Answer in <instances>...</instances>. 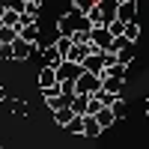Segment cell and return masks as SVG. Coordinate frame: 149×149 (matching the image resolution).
I'll list each match as a JSON object with an SVG mask.
<instances>
[{
    "label": "cell",
    "mask_w": 149,
    "mask_h": 149,
    "mask_svg": "<svg viewBox=\"0 0 149 149\" xmlns=\"http://www.w3.org/2000/svg\"><path fill=\"white\" fill-rule=\"evenodd\" d=\"M74 90H78V95H98L104 90V78L102 74H93V72H84L74 81Z\"/></svg>",
    "instance_id": "obj_1"
},
{
    "label": "cell",
    "mask_w": 149,
    "mask_h": 149,
    "mask_svg": "<svg viewBox=\"0 0 149 149\" xmlns=\"http://www.w3.org/2000/svg\"><path fill=\"white\" fill-rule=\"evenodd\" d=\"M113 39H116V36L110 33V27H93V33H90V42H93L102 54H104V51H110Z\"/></svg>",
    "instance_id": "obj_2"
},
{
    "label": "cell",
    "mask_w": 149,
    "mask_h": 149,
    "mask_svg": "<svg viewBox=\"0 0 149 149\" xmlns=\"http://www.w3.org/2000/svg\"><path fill=\"white\" fill-rule=\"evenodd\" d=\"M39 90L42 93H48V90H57L60 86V74H57V69L54 66H45V69H39Z\"/></svg>",
    "instance_id": "obj_3"
},
{
    "label": "cell",
    "mask_w": 149,
    "mask_h": 149,
    "mask_svg": "<svg viewBox=\"0 0 149 149\" xmlns=\"http://www.w3.org/2000/svg\"><path fill=\"white\" fill-rule=\"evenodd\" d=\"M42 60H45V66H54V69H60V66L66 63V57H63V51L57 48V42H51V45L42 48Z\"/></svg>",
    "instance_id": "obj_4"
},
{
    "label": "cell",
    "mask_w": 149,
    "mask_h": 149,
    "mask_svg": "<svg viewBox=\"0 0 149 149\" xmlns=\"http://www.w3.org/2000/svg\"><path fill=\"white\" fill-rule=\"evenodd\" d=\"M84 72H86V69H84L81 63H69V60H66V63H63V66L57 69V74H60V81H78L81 74H84Z\"/></svg>",
    "instance_id": "obj_5"
},
{
    "label": "cell",
    "mask_w": 149,
    "mask_h": 149,
    "mask_svg": "<svg viewBox=\"0 0 149 149\" xmlns=\"http://www.w3.org/2000/svg\"><path fill=\"white\" fill-rule=\"evenodd\" d=\"M12 51H15V63H24V60H30V57L36 54V45H30V42L18 39L15 45H12Z\"/></svg>",
    "instance_id": "obj_6"
},
{
    "label": "cell",
    "mask_w": 149,
    "mask_h": 149,
    "mask_svg": "<svg viewBox=\"0 0 149 149\" xmlns=\"http://www.w3.org/2000/svg\"><path fill=\"white\" fill-rule=\"evenodd\" d=\"M84 69L93 72V74H104V69H107L104 54H93V57H86V60H84Z\"/></svg>",
    "instance_id": "obj_7"
},
{
    "label": "cell",
    "mask_w": 149,
    "mask_h": 149,
    "mask_svg": "<svg viewBox=\"0 0 149 149\" xmlns=\"http://www.w3.org/2000/svg\"><path fill=\"white\" fill-rule=\"evenodd\" d=\"M98 9L104 12V18L110 24V21H116V15H119V0H98Z\"/></svg>",
    "instance_id": "obj_8"
},
{
    "label": "cell",
    "mask_w": 149,
    "mask_h": 149,
    "mask_svg": "<svg viewBox=\"0 0 149 149\" xmlns=\"http://www.w3.org/2000/svg\"><path fill=\"white\" fill-rule=\"evenodd\" d=\"M134 15H137V0H131V3H119V21H125V24H131L134 21Z\"/></svg>",
    "instance_id": "obj_9"
},
{
    "label": "cell",
    "mask_w": 149,
    "mask_h": 149,
    "mask_svg": "<svg viewBox=\"0 0 149 149\" xmlns=\"http://www.w3.org/2000/svg\"><path fill=\"white\" fill-rule=\"evenodd\" d=\"M74 116H78V113H74V110H72V107H60V110H57V113H54V122H57V125H60V128H69Z\"/></svg>",
    "instance_id": "obj_10"
},
{
    "label": "cell",
    "mask_w": 149,
    "mask_h": 149,
    "mask_svg": "<svg viewBox=\"0 0 149 149\" xmlns=\"http://www.w3.org/2000/svg\"><path fill=\"white\" fill-rule=\"evenodd\" d=\"M90 98H93V95H74L69 107H72L74 113H78V116H86V107H90Z\"/></svg>",
    "instance_id": "obj_11"
},
{
    "label": "cell",
    "mask_w": 149,
    "mask_h": 149,
    "mask_svg": "<svg viewBox=\"0 0 149 149\" xmlns=\"http://www.w3.org/2000/svg\"><path fill=\"white\" fill-rule=\"evenodd\" d=\"M21 39L30 42V45H39V24H27V27H21Z\"/></svg>",
    "instance_id": "obj_12"
},
{
    "label": "cell",
    "mask_w": 149,
    "mask_h": 149,
    "mask_svg": "<svg viewBox=\"0 0 149 149\" xmlns=\"http://www.w3.org/2000/svg\"><path fill=\"white\" fill-rule=\"evenodd\" d=\"M95 119H98V125H102V128H110V125L116 122V113H113L110 107H104V110H98V113H95Z\"/></svg>",
    "instance_id": "obj_13"
},
{
    "label": "cell",
    "mask_w": 149,
    "mask_h": 149,
    "mask_svg": "<svg viewBox=\"0 0 149 149\" xmlns=\"http://www.w3.org/2000/svg\"><path fill=\"white\" fill-rule=\"evenodd\" d=\"M102 131H104V128L98 125V119H95V116H86V128H84V137H98Z\"/></svg>",
    "instance_id": "obj_14"
},
{
    "label": "cell",
    "mask_w": 149,
    "mask_h": 149,
    "mask_svg": "<svg viewBox=\"0 0 149 149\" xmlns=\"http://www.w3.org/2000/svg\"><path fill=\"white\" fill-rule=\"evenodd\" d=\"M125 72H128V66L113 63V66H107V69H104V74H102V78H125Z\"/></svg>",
    "instance_id": "obj_15"
},
{
    "label": "cell",
    "mask_w": 149,
    "mask_h": 149,
    "mask_svg": "<svg viewBox=\"0 0 149 149\" xmlns=\"http://www.w3.org/2000/svg\"><path fill=\"white\" fill-rule=\"evenodd\" d=\"M9 110L18 113V116H24L27 113V102H24V98H9Z\"/></svg>",
    "instance_id": "obj_16"
},
{
    "label": "cell",
    "mask_w": 149,
    "mask_h": 149,
    "mask_svg": "<svg viewBox=\"0 0 149 149\" xmlns=\"http://www.w3.org/2000/svg\"><path fill=\"white\" fill-rule=\"evenodd\" d=\"M137 36H140V24L137 21H131V24H125V39L134 45V42H137Z\"/></svg>",
    "instance_id": "obj_17"
},
{
    "label": "cell",
    "mask_w": 149,
    "mask_h": 149,
    "mask_svg": "<svg viewBox=\"0 0 149 149\" xmlns=\"http://www.w3.org/2000/svg\"><path fill=\"white\" fill-rule=\"evenodd\" d=\"M104 90L113 93V95H119V90H122V78H104Z\"/></svg>",
    "instance_id": "obj_18"
},
{
    "label": "cell",
    "mask_w": 149,
    "mask_h": 149,
    "mask_svg": "<svg viewBox=\"0 0 149 149\" xmlns=\"http://www.w3.org/2000/svg\"><path fill=\"white\" fill-rule=\"evenodd\" d=\"M98 110H104V102H102L98 95H93V98H90V107H86V116H95Z\"/></svg>",
    "instance_id": "obj_19"
},
{
    "label": "cell",
    "mask_w": 149,
    "mask_h": 149,
    "mask_svg": "<svg viewBox=\"0 0 149 149\" xmlns=\"http://www.w3.org/2000/svg\"><path fill=\"white\" fill-rule=\"evenodd\" d=\"M110 110H113V113H116V119H122V116H128V104H125V98H116V104L113 107H110Z\"/></svg>",
    "instance_id": "obj_20"
},
{
    "label": "cell",
    "mask_w": 149,
    "mask_h": 149,
    "mask_svg": "<svg viewBox=\"0 0 149 149\" xmlns=\"http://www.w3.org/2000/svg\"><path fill=\"white\" fill-rule=\"evenodd\" d=\"M131 60H134V45H125V48L119 51V63H122V66H131Z\"/></svg>",
    "instance_id": "obj_21"
},
{
    "label": "cell",
    "mask_w": 149,
    "mask_h": 149,
    "mask_svg": "<svg viewBox=\"0 0 149 149\" xmlns=\"http://www.w3.org/2000/svg\"><path fill=\"white\" fill-rule=\"evenodd\" d=\"M84 128H86V116H74V119H72V125H69L72 134H84Z\"/></svg>",
    "instance_id": "obj_22"
},
{
    "label": "cell",
    "mask_w": 149,
    "mask_h": 149,
    "mask_svg": "<svg viewBox=\"0 0 149 149\" xmlns=\"http://www.w3.org/2000/svg\"><path fill=\"white\" fill-rule=\"evenodd\" d=\"M72 6H78V9H84L86 15H90V12L98 6V0H72Z\"/></svg>",
    "instance_id": "obj_23"
},
{
    "label": "cell",
    "mask_w": 149,
    "mask_h": 149,
    "mask_svg": "<svg viewBox=\"0 0 149 149\" xmlns=\"http://www.w3.org/2000/svg\"><path fill=\"white\" fill-rule=\"evenodd\" d=\"M107 27H110V33H113L116 39H119V36H125V21H119V18H116V21H110Z\"/></svg>",
    "instance_id": "obj_24"
},
{
    "label": "cell",
    "mask_w": 149,
    "mask_h": 149,
    "mask_svg": "<svg viewBox=\"0 0 149 149\" xmlns=\"http://www.w3.org/2000/svg\"><path fill=\"white\" fill-rule=\"evenodd\" d=\"M0 60H15V51H12V45H3V51H0Z\"/></svg>",
    "instance_id": "obj_25"
},
{
    "label": "cell",
    "mask_w": 149,
    "mask_h": 149,
    "mask_svg": "<svg viewBox=\"0 0 149 149\" xmlns=\"http://www.w3.org/2000/svg\"><path fill=\"white\" fill-rule=\"evenodd\" d=\"M0 102H6V90H3V84H0Z\"/></svg>",
    "instance_id": "obj_26"
},
{
    "label": "cell",
    "mask_w": 149,
    "mask_h": 149,
    "mask_svg": "<svg viewBox=\"0 0 149 149\" xmlns=\"http://www.w3.org/2000/svg\"><path fill=\"white\" fill-rule=\"evenodd\" d=\"M143 107H146V116H149V98H146V104H143Z\"/></svg>",
    "instance_id": "obj_27"
},
{
    "label": "cell",
    "mask_w": 149,
    "mask_h": 149,
    "mask_svg": "<svg viewBox=\"0 0 149 149\" xmlns=\"http://www.w3.org/2000/svg\"><path fill=\"white\" fill-rule=\"evenodd\" d=\"M24 3H42V0H24Z\"/></svg>",
    "instance_id": "obj_28"
},
{
    "label": "cell",
    "mask_w": 149,
    "mask_h": 149,
    "mask_svg": "<svg viewBox=\"0 0 149 149\" xmlns=\"http://www.w3.org/2000/svg\"><path fill=\"white\" fill-rule=\"evenodd\" d=\"M3 12H6V9H3V6H0V18H3Z\"/></svg>",
    "instance_id": "obj_29"
},
{
    "label": "cell",
    "mask_w": 149,
    "mask_h": 149,
    "mask_svg": "<svg viewBox=\"0 0 149 149\" xmlns=\"http://www.w3.org/2000/svg\"><path fill=\"white\" fill-rule=\"evenodd\" d=\"M119 3H131V0H119Z\"/></svg>",
    "instance_id": "obj_30"
},
{
    "label": "cell",
    "mask_w": 149,
    "mask_h": 149,
    "mask_svg": "<svg viewBox=\"0 0 149 149\" xmlns=\"http://www.w3.org/2000/svg\"><path fill=\"white\" fill-rule=\"evenodd\" d=\"M0 51H3V42H0Z\"/></svg>",
    "instance_id": "obj_31"
},
{
    "label": "cell",
    "mask_w": 149,
    "mask_h": 149,
    "mask_svg": "<svg viewBox=\"0 0 149 149\" xmlns=\"http://www.w3.org/2000/svg\"><path fill=\"white\" fill-rule=\"evenodd\" d=\"M0 149H3V143H0Z\"/></svg>",
    "instance_id": "obj_32"
}]
</instances>
